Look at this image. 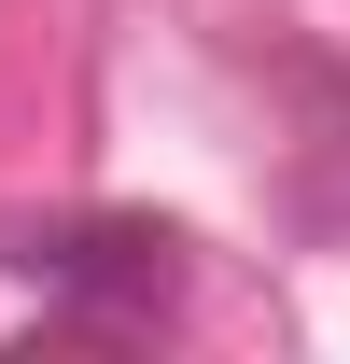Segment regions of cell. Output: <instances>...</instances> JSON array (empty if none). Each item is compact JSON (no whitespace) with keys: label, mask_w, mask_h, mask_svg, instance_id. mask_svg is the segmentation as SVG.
<instances>
[{"label":"cell","mask_w":350,"mask_h":364,"mask_svg":"<svg viewBox=\"0 0 350 364\" xmlns=\"http://www.w3.org/2000/svg\"><path fill=\"white\" fill-rule=\"evenodd\" d=\"M14 267L43 280L56 309H85V322H154L182 294V238L169 225H28Z\"/></svg>","instance_id":"cell-1"}]
</instances>
